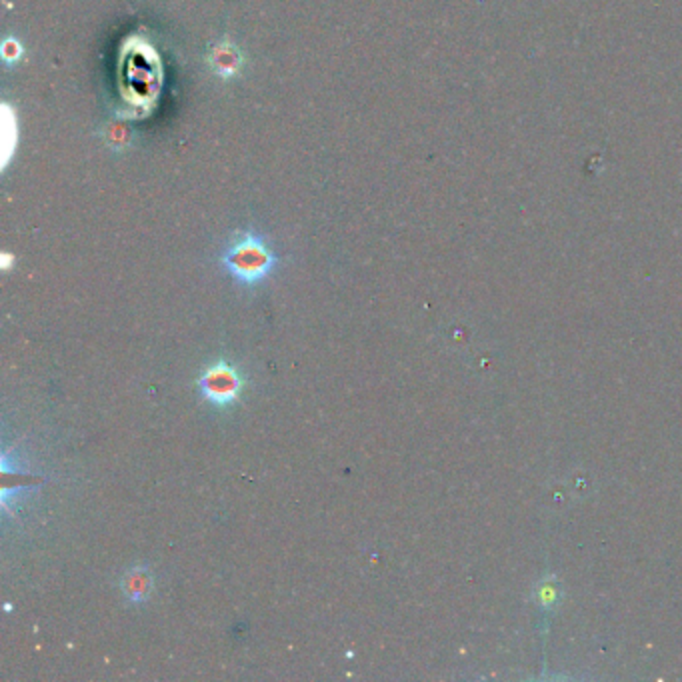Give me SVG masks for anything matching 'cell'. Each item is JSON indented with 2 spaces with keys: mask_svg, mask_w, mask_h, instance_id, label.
Returning <instances> with one entry per match:
<instances>
[{
  "mask_svg": "<svg viewBox=\"0 0 682 682\" xmlns=\"http://www.w3.org/2000/svg\"><path fill=\"white\" fill-rule=\"evenodd\" d=\"M221 263L234 280L242 287H256L264 282L279 264V256L269 247L263 234L253 229L237 232L224 248Z\"/></svg>",
  "mask_w": 682,
  "mask_h": 682,
  "instance_id": "cell-1",
  "label": "cell"
},
{
  "mask_svg": "<svg viewBox=\"0 0 682 682\" xmlns=\"http://www.w3.org/2000/svg\"><path fill=\"white\" fill-rule=\"evenodd\" d=\"M197 385L202 399L213 407L224 409L240 399L242 388H245V377L231 362L218 361L202 370Z\"/></svg>",
  "mask_w": 682,
  "mask_h": 682,
  "instance_id": "cell-2",
  "label": "cell"
},
{
  "mask_svg": "<svg viewBox=\"0 0 682 682\" xmlns=\"http://www.w3.org/2000/svg\"><path fill=\"white\" fill-rule=\"evenodd\" d=\"M208 64L216 77L221 78H232L239 75L242 56L239 48L234 46L231 40H221L213 46V51L208 54Z\"/></svg>",
  "mask_w": 682,
  "mask_h": 682,
  "instance_id": "cell-3",
  "label": "cell"
},
{
  "mask_svg": "<svg viewBox=\"0 0 682 682\" xmlns=\"http://www.w3.org/2000/svg\"><path fill=\"white\" fill-rule=\"evenodd\" d=\"M152 590V576L146 568H133L131 572L125 574L123 579V592L125 597L134 605L144 603Z\"/></svg>",
  "mask_w": 682,
  "mask_h": 682,
  "instance_id": "cell-4",
  "label": "cell"
},
{
  "mask_svg": "<svg viewBox=\"0 0 682 682\" xmlns=\"http://www.w3.org/2000/svg\"><path fill=\"white\" fill-rule=\"evenodd\" d=\"M19 56H20V45L16 43L14 38L6 40V43H4V59L8 62H14L16 59H19Z\"/></svg>",
  "mask_w": 682,
  "mask_h": 682,
  "instance_id": "cell-5",
  "label": "cell"
}]
</instances>
